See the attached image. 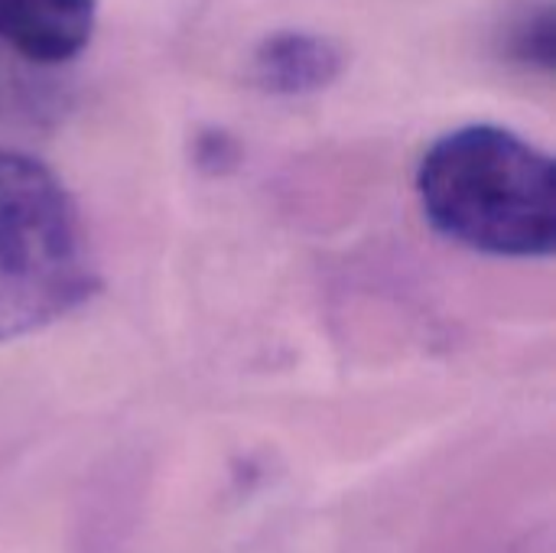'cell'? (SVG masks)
<instances>
[{"label": "cell", "instance_id": "obj_2", "mask_svg": "<svg viewBox=\"0 0 556 553\" xmlns=\"http://www.w3.org/2000/svg\"><path fill=\"white\" fill-rule=\"evenodd\" d=\"M101 287L81 215L39 160L0 150V342L81 310Z\"/></svg>", "mask_w": 556, "mask_h": 553}, {"label": "cell", "instance_id": "obj_3", "mask_svg": "<svg viewBox=\"0 0 556 553\" xmlns=\"http://www.w3.org/2000/svg\"><path fill=\"white\" fill-rule=\"evenodd\" d=\"M98 0H0V42L39 65L72 62L88 49Z\"/></svg>", "mask_w": 556, "mask_h": 553}, {"label": "cell", "instance_id": "obj_1", "mask_svg": "<svg viewBox=\"0 0 556 553\" xmlns=\"http://www.w3.org/2000/svg\"><path fill=\"white\" fill-rule=\"evenodd\" d=\"M417 196L450 241L492 257H551L556 244L554 160L498 124H466L420 160Z\"/></svg>", "mask_w": 556, "mask_h": 553}, {"label": "cell", "instance_id": "obj_4", "mask_svg": "<svg viewBox=\"0 0 556 553\" xmlns=\"http://www.w3.org/2000/svg\"><path fill=\"white\" fill-rule=\"evenodd\" d=\"M342 72V49L306 29H280L257 42L251 55V78L261 91L280 98L316 95Z\"/></svg>", "mask_w": 556, "mask_h": 553}, {"label": "cell", "instance_id": "obj_5", "mask_svg": "<svg viewBox=\"0 0 556 553\" xmlns=\"http://www.w3.org/2000/svg\"><path fill=\"white\" fill-rule=\"evenodd\" d=\"M508 49L515 59L538 65V68H551L554 65V10L541 7L525 13L508 39Z\"/></svg>", "mask_w": 556, "mask_h": 553}]
</instances>
